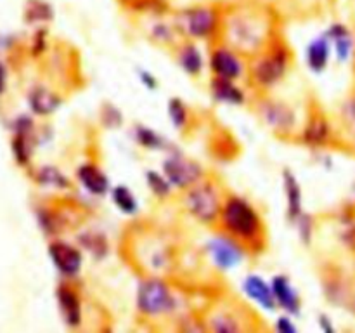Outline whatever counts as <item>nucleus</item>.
<instances>
[{"label": "nucleus", "instance_id": "nucleus-1", "mask_svg": "<svg viewBox=\"0 0 355 333\" xmlns=\"http://www.w3.org/2000/svg\"><path fill=\"white\" fill-rule=\"evenodd\" d=\"M222 225L236 239H255L260 234L262 222L255 208L238 196L229 198L220 212Z\"/></svg>", "mask_w": 355, "mask_h": 333}, {"label": "nucleus", "instance_id": "nucleus-2", "mask_svg": "<svg viewBox=\"0 0 355 333\" xmlns=\"http://www.w3.org/2000/svg\"><path fill=\"white\" fill-rule=\"evenodd\" d=\"M137 309L141 314L155 318V316L168 314L175 309V297L165 281L158 278L144 280L137 288Z\"/></svg>", "mask_w": 355, "mask_h": 333}, {"label": "nucleus", "instance_id": "nucleus-3", "mask_svg": "<svg viewBox=\"0 0 355 333\" xmlns=\"http://www.w3.org/2000/svg\"><path fill=\"white\" fill-rule=\"evenodd\" d=\"M187 210L203 224H214L222 212L220 193L211 182H201L198 180L191 186L186 193Z\"/></svg>", "mask_w": 355, "mask_h": 333}, {"label": "nucleus", "instance_id": "nucleus-4", "mask_svg": "<svg viewBox=\"0 0 355 333\" xmlns=\"http://www.w3.org/2000/svg\"><path fill=\"white\" fill-rule=\"evenodd\" d=\"M263 24L255 14L238 12L229 17L227 33L229 40L241 51H255L263 42Z\"/></svg>", "mask_w": 355, "mask_h": 333}, {"label": "nucleus", "instance_id": "nucleus-5", "mask_svg": "<svg viewBox=\"0 0 355 333\" xmlns=\"http://www.w3.org/2000/svg\"><path fill=\"white\" fill-rule=\"evenodd\" d=\"M220 26V14L211 6H193L180 10L179 28L191 38H210Z\"/></svg>", "mask_w": 355, "mask_h": 333}, {"label": "nucleus", "instance_id": "nucleus-6", "mask_svg": "<svg viewBox=\"0 0 355 333\" xmlns=\"http://www.w3.org/2000/svg\"><path fill=\"white\" fill-rule=\"evenodd\" d=\"M288 68V52L283 47H274L267 56L260 58L253 66V80L260 87H272L284 76Z\"/></svg>", "mask_w": 355, "mask_h": 333}, {"label": "nucleus", "instance_id": "nucleus-7", "mask_svg": "<svg viewBox=\"0 0 355 333\" xmlns=\"http://www.w3.org/2000/svg\"><path fill=\"white\" fill-rule=\"evenodd\" d=\"M163 172L173 187L189 189L191 186L201 180L203 170L193 160H187L180 155H172L163 163Z\"/></svg>", "mask_w": 355, "mask_h": 333}, {"label": "nucleus", "instance_id": "nucleus-8", "mask_svg": "<svg viewBox=\"0 0 355 333\" xmlns=\"http://www.w3.org/2000/svg\"><path fill=\"white\" fill-rule=\"evenodd\" d=\"M260 118L269 125L272 130L279 132V134H286V132L293 130L295 123H297V114L295 111L288 106L283 101L276 99H266L259 104Z\"/></svg>", "mask_w": 355, "mask_h": 333}, {"label": "nucleus", "instance_id": "nucleus-9", "mask_svg": "<svg viewBox=\"0 0 355 333\" xmlns=\"http://www.w3.org/2000/svg\"><path fill=\"white\" fill-rule=\"evenodd\" d=\"M208 252H210L215 266L224 271L239 266V262L243 260V248L231 234L211 239L208 243Z\"/></svg>", "mask_w": 355, "mask_h": 333}, {"label": "nucleus", "instance_id": "nucleus-10", "mask_svg": "<svg viewBox=\"0 0 355 333\" xmlns=\"http://www.w3.org/2000/svg\"><path fill=\"white\" fill-rule=\"evenodd\" d=\"M49 255H51L52 264L62 276L73 278L82 269V253L78 248L62 241H54L49 246Z\"/></svg>", "mask_w": 355, "mask_h": 333}, {"label": "nucleus", "instance_id": "nucleus-11", "mask_svg": "<svg viewBox=\"0 0 355 333\" xmlns=\"http://www.w3.org/2000/svg\"><path fill=\"white\" fill-rule=\"evenodd\" d=\"M210 68L217 78L238 80L243 75V65L238 56L229 49H217L210 58Z\"/></svg>", "mask_w": 355, "mask_h": 333}, {"label": "nucleus", "instance_id": "nucleus-12", "mask_svg": "<svg viewBox=\"0 0 355 333\" xmlns=\"http://www.w3.org/2000/svg\"><path fill=\"white\" fill-rule=\"evenodd\" d=\"M270 287H272L274 298H276V304L279 305V307H283L284 311L290 312V314H298V312H300V297H298L297 290H295L293 284H291L290 278L283 276V274L274 276Z\"/></svg>", "mask_w": 355, "mask_h": 333}, {"label": "nucleus", "instance_id": "nucleus-13", "mask_svg": "<svg viewBox=\"0 0 355 333\" xmlns=\"http://www.w3.org/2000/svg\"><path fill=\"white\" fill-rule=\"evenodd\" d=\"M76 179L94 196H104L110 191V179L94 163L80 165L78 170H76Z\"/></svg>", "mask_w": 355, "mask_h": 333}, {"label": "nucleus", "instance_id": "nucleus-14", "mask_svg": "<svg viewBox=\"0 0 355 333\" xmlns=\"http://www.w3.org/2000/svg\"><path fill=\"white\" fill-rule=\"evenodd\" d=\"M243 288H245V293L248 295L250 298H253L257 304L262 305L267 311H272V309L276 307V298H274L272 287L267 284L266 281H263V278L257 276V274H250V276L245 278Z\"/></svg>", "mask_w": 355, "mask_h": 333}, {"label": "nucleus", "instance_id": "nucleus-15", "mask_svg": "<svg viewBox=\"0 0 355 333\" xmlns=\"http://www.w3.org/2000/svg\"><path fill=\"white\" fill-rule=\"evenodd\" d=\"M58 302L64 321L69 326H78L80 321H82V304H80L76 291L62 284V287L58 288Z\"/></svg>", "mask_w": 355, "mask_h": 333}, {"label": "nucleus", "instance_id": "nucleus-16", "mask_svg": "<svg viewBox=\"0 0 355 333\" xmlns=\"http://www.w3.org/2000/svg\"><path fill=\"white\" fill-rule=\"evenodd\" d=\"M283 182L284 194H286L288 219L295 224V222L304 215V207H302V187L300 184H298L297 177H295L293 172H290V170H284Z\"/></svg>", "mask_w": 355, "mask_h": 333}, {"label": "nucleus", "instance_id": "nucleus-17", "mask_svg": "<svg viewBox=\"0 0 355 333\" xmlns=\"http://www.w3.org/2000/svg\"><path fill=\"white\" fill-rule=\"evenodd\" d=\"M211 96L215 101L225 104H243L245 103V92L234 83V80L217 78L211 80Z\"/></svg>", "mask_w": 355, "mask_h": 333}, {"label": "nucleus", "instance_id": "nucleus-18", "mask_svg": "<svg viewBox=\"0 0 355 333\" xmlns=\"http://www.w3.org/2000/svg\"><path fill=\"white\" fill-rule=\"evenodd\" d=\"M329 61V38L328 35L311 42L307 49V62L312 71L319 73L326 68Z\"/></svg>", "mask_w": 355, "mask_h": 333}, {"label": "nucleus", "instance_id": "nucleus-19", "mask_svg": "<svg viewBox=\"0 0 355 333\" xmlns=\"http://www.w3.org/2000/svg\"><path fill=\"white\" fill-rule=\"evenodd\" d=\"M59 103L61 101H59V97L54 92H51L47 89H42V87H38V89H35L30 94V106L37 114L54 113L58 110Z\"/></svg>", "mask_w": 355, "mask_h": 333}, {"label": "nucleus", "instance_id": "nucleus-20", "mask_svg": "<svg viewBox=\"0 0 355 333\" xmlns=\"http://www.w3.org/2000/svg\"><path fill=\"white\" fill-rule=\"evenodd\" d=\"M179 62L187 75L196 76L200 75L201 69H203V56H201L200 49L194 44H186L180 47Z\"/></svg>", "mask_w": 355, "mask_h": 333}, {"label": "nucleus", "instance_id": "nucleus-21", "mask_svg": "<svg viewBox=\"0 0 355 333\" xmlns=\"http://www.w3.org/2000/svg\"><path fill=\"white\" fill-rule=\"evenodd\" d=\"M326 35H328L329 42H333V44H335L338 59H342V61L343 59H347L350 49H352V38H350L347 28L343 26V24H333V26H329L328 33Z\"/></svg>", "mask_w": 355, "mask_h": 333}, {"label": "nucleus", "instance_id": "nucleus-22", "mask_svg": "<svg viewBox=\"0 0 355 333\" xmlns=\"http://www.w3.org/2000/svg\"><path fill=\"white\" fill-rule=\"evenodd\" d=\"M111 198H113V203L116 205L118 210L123 212V214H135L139 208L137 200H135L134 193L128 189L127 186H116L111 191Z\"/></svg>", "mask_w": 355, "mask_h": 333}, {"label": "nucleus", "instance_id": "nucleus-23", "mask_svg": "<svg viewBox=\"0 0 355 333\" xmlns=\"http://www.w3.org/2000/svg\"><path fill=\"white\" fill-rule=\"evenodd\" d=\"M328 123L322 118H314L305 128L304 141L307 144H322L328 139Z\"/></svg>", "mask_w": 355, "mask_h": 333}, {"label": "nucleus", "instance_id": "nucleus-24", "mask_svg": "<svg viewBox=\"0 0 355 333\" xmlns=\"http://www.w3.org/2000/svg\"><path fill=\"white\" fill-rule=\"evenodd\" d=\"M54 16L51 3L45 0H28L26 3V19L28 21H49Z\"/></svg>", "mask_w": 355, "mask_h": 333}, {"label": "nucleus", "instance_id": "nucleus-25", "mask_svg": "<svg viewBox=\"0 0 355 333\" xmlns=\"http://www.w3.org/2000/svg\"><path fill=\"white\" fill-rule=\"evenodd\" d=\"M135 141L148 149H163L166 146V142L163 141V137H159L155 130L144 127V125L135 127Z\"/></svg>", "mask_w": 355, "mask_h": 333}, {"label": "nucleus", "instance_id": "nucleus-26", "mask_svg": "<svg viewBox=\"0 0 355 333\" xmlns=\"http://www.w3.org/2000/svg\"><path fill=\"white\" fill-rule=\"evenodd\" d=\"M80 243L83 245V248L87 252L92 253L94 257H104L107 253V245L106 239L99 234H94V232H87V234L80 236Z\"/></svg>", "mask_w": 355, "mask_h": 333}, {"label": "nucleus", "instance_id": "nucleus-27", "mask_svg": "<svg viewBox=\"0 0 355 333\" xmlns=\"http://www.w3.org/2000/svg\"><path fill=\"white\" fill-rule=\"evenodd\" d=\"M146 180H148V187L156 194L158 198H166L172 189V184L165 176L158 172H148L146 173Z\"/></svg>", "mask_w": 355, "mask_h": 333}, {"label": "nucleus", "instance_id": "nucleus-28", "mask_svg": "<svg viewBox=\"0 0 355 333\" xmlns=\"http://www.w3.org/2000/svg\"><path fill=\"white\" fill-rule=\"evenodd\" d=\"M168 117L170 120H172L173 127L182 128L184 125L187 123L186 104H184L180 99H177V97H173V99L168 103Z\"/></svg>", "mask_w": 355, "mask_h": 333}, {"label": "nucleus", "instance_id": "nucleus-29", "mask_svg": "<svg viewBox=\"0 0 355 333\" xmlns=\"http://www.w3.org/2000/svg\"><path fill=\"white\" fill-rule=\"evenodd\" d=\"M38 180L42 184H49V186H55V187H68L69 182L61 172H59L55 166H45L42 169L40 176H38Z\"/></svg>", "mask_w": 355, "mask_h": 333}, {"label": "nucleus", "instance_id": "nucleus-30", "mask_svg": "<svg viewBox=\"0 0 355 333\" xmlns=\"http://www.w3.org/2000/svg\"><path fill=\"white\" fill-rule=\"evenodd\" d=\"M211 330L214 332H239V326L236 323V319L229 314H217L214 319H211Z\"/></svg>", "mask_w": 355, "mask_h": 333}, {"label": "nucleus", "instance_id": "nucleus-31", "mask_svg": "<svg viewBox=\"0 0 355 333\" xmlns=\"http://www.w3.org/2000/svg\"><path fill=\"white\" fill-rule=\"evenodd\" d=\"M103 120L106 127H118V125L121 123L120 111L114 106H111V104H106V106L103 108Z\"/></svg>", "mask_w": 355, "mask_h": 333}, {"label": "nucleus", "instance_id": "nucleus-32", "mask_svg": "<svg viewBox=\"0 0 355 333\" xmlns=\"http://www.w3.org/2000/svg\"><path fill=\"white\" fill-rule=\"evenodd\" d=\"M153 37L158 38L159 42H170L173 38V30L166 23H158L151 30Z\"/></svg>", "mask_w": 355, "mask_h": 333}, {"label": "nucleus", "instance_id": "nucleus-33", "mask_svg": "<svg viewBox=\"0 0 355 333\" xmlns=\"http://www.w3.org/2000/svg\"><path fill=\"white\" fill-rule=\"evenodd\" d=\"M277 332L281 333H295L297 332V328H295V325L291 323L290 318H286V316H283V318L277 319Z\"/></svg>", "mask_w": 355, "mask_h": 333}, {"label": "nucleus", "instance_id": "nucleus-34", "mask_svg": "<svg viewBox=\"0 0 355 333\" xmlns=\"http://www.w3.org/2000/svg\"><path fill=\"white\" fill-rule=\"evenodd\" d=\"M139 75H141L142 83H144V85L148 87V89H156V85H158V82H156V78L151 75V73L141 71V73H139Z\"/></svg>", "mask_w": 355, "mask_h": 333}, {"label": "nucleus", "instance_id": "nucleus-35", "mask_svg": "<svg viewBox=\"0 0 355 333\" xmlns=\"http://www.w3.org/2000/svg\"><path fill=\"white\" fill-rule=\"evenodd\" d=\"M3 83H6V71H3L2 65H0V92L3 90Z\"/></svg>", "mask_w": 355, "mask_h": 333}, {"label": "nucleus", "instance_id": "nucleus-36", "mask_svg": "<svg viewBox=\"0 0 355 333\" xmlns=\"http://www.w3.org/2000/svg\"><path fill=\"white\" fill-rule=\"evenodd\" d=\"M328 321H329V319L326 318V316H321V325L324 326V330H326V332H331V330H333V326H329V325H328Z\"/></svg>", "mask_w": 355, "mask_h": 333}]
</instances>
